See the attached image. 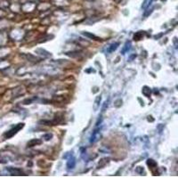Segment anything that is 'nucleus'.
<instances>
[{
    "label": "nucleus",
    "mask_w": 178,
    "mask_h": 178,
    "mask_svg": "<svg viewBox=\"0 0 178 178\" xmlns=\"http://www.w3.org/2000/svg\"><path fill=\"white\" fill-rule=\"evenodd\" d=\"M23 126H24V124H19V125H18V126H16L14 128H13V129H11L10 131H8L7 133H6V134H5V137H6V138L12 137L13 135H15L20 129H22V128H23Z\"/></svg>",
    "instance_id": "1"
},
{
    "label": "nucleus",
    "mask_w": 178,
    "mask_h": 178,
    "mask_svg": "<svg viewBox=\"0 0 178 178\" xmlns=\"http://www.w3.org/2000/svg\"><path fill=\"white\" fill-rule=\"evenodd\" d=\"M75 164H76V161H75V158H69V161L67 163V167L68 168H73L75 167Z\"/></svg>",
    "instance_id": "3"
},
{
    "label": "nucleus",
    "mask_w": 178,
    "mask_h": 178,
    "mask_svg": "<svg viewBox=\"0 0 178 178\" xmlns=\"http://www.w3.org/2000/svg\"><path fill=\"white\" fill-rule=\"evenodd\" d=\"M83 34H84L85 36H87V37H90V38H92V39H96L95 36H94V35H92V34H89V33H86V32H84Z\"/></svg>",
    "instance_id": "6"
},
{
    "label": "nucleus",
    "mask_w": 178,
    "mask_h": 178,
    "mask_svg": "<svg viewBox=\"0 0 178 178\" xmlns=\"http://www.w3.org/2000/svg\"><path fill=\"white\" fill-rule=\"evenodd\" d=\"M8 171L13 175H22V172L20 169H17V168H8Z\"/></svg>",
    "instance_id": "2"
},
{
    "label": "nucleus",
    "mask_w": 178,
    "mask_h": 178,
    "mask_svg": "<svg viewBox=\"0 0 178 178\" xmlns=\"http://www.w3.org/2000/svg\"><path fill=\"white\" fill-rule=\"evenodd\" d=\"M118 43L111 45V48H110V50H109V52H110V53H111V52H113L114 50H116V49H117V47H118Z\"/></svg>",
    "instance_id": "5"
},
{
    "label": "nucleus",
    "mask_w": 178,
    "mask_h": 178,
    "mask_svg": "<svg viewBox=\"0 0 178 178\" xmlns=\"http://www.w3.org/2000/svg\"><path fill=\"white\" fill-rule=\"evenodd\" d=\"M41 144V141L40 140L34 139V140H31L30 142H28V146L29 147H32V146H35L36 144Z\"/></svg>",
    "instance_id": "4"
},
{
    "label": "nucleus",
    "mask_w": 178,
    "mask_h": 178,
    "mask_svg": "<svg viewBox=\"0 0 178 178\" xmlns=\"http://www.w3.org/2000/svg\"><path fill=\"white\" fill-rule=\"evenodd\" d=\"M51 137H52V135H50V134H48V135H45V138H46V141H48V140H49Z\"/></svg>",
    "instance_id": "7"
}]
</instances>
